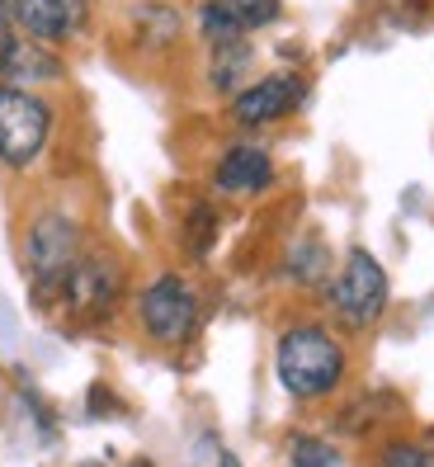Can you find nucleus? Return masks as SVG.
<instances>
[{"instance_id": "1", "label": "nucleus", "mask_w": 434, "mask_h": 467, "mask_svg": "<svg viewBox=\"0 0 434 467\" xmlns=\"http://www.w3.org/2000/svg\"><path fill=\"white\" fill-rule=\"evenodd\" d=\"M349 359H345V345L326 331L321 321H297L279 336L274 349V373H279V388L297 401H316V397H331L340 388Z\"/></svg>"}, {"instance_id": "2", "label": "nucleus", "mask_w": 434, "mask_h": 467, "mask_svg": "<svg viewBox=\"0 0 434 467\" xmlns=\"http://www.w3.org/2000/svg\"><path fill=\"white\" fill-rule=\"evenodd\" d=\"M80 255H86V227L62 208L34 213L19 232V265L29 274L34 293H57Z\"/></svg>"}, {"instance_id": "3", "label": "nucleus", "mask_w": 434, "mask_h": 467, "mask_svg": "<svg viewBox=\"0 0 434 467\" xmlns=\"http://www.w3.org/2000/svg\"><path fill=\"white\" fill-rule=\"evenodd\" d=\"M52 128H57V109L43 90L0 80V166L34 171L52 147Z\"/></svg>"}, {"instance_id": "4", "label": "nucleus", "mask_w": 434, "mask_h": 467, "mask_svg": "<svg viewBox=\"0 0 434 467\" xmlns=\"http://www.w3.org/2000/svg\"><path fill=\"white\" fill-rule=\"evenodd\" d=\"M388 269L377 265L373 251L355 245V251L345 255V265L326 279V302H331V312L349 326V331H368V326L388 312Z\"/></svg>"}, {"instance_id": "5", "label": "nucleus", "mask_w": 434, "mask_h": 467, "mask_svg": "<svg viewBox=\"0 0 434 467\" xmlns=\"http://www.w3.org/2000/svg\"><path fill=\"white\" fill-rule=\"evenodd\" d=\"M138 321L156 345H184L199 331V288L166 269L138 293Z\"/></svg>"}, {"instance_id": "6", "label": "nucleus", "mask_w": 434, "mask_h": 467, "mask_svg": "<svg viewBox=\"0 0 434 467\" xmlns=\"http://www.w3.org/2000/svg\"><path fill=\"white\" fill-rule=\"evenodd\" d=\"M128 293V274H123V260L108 255V251H90L76 260V269L67 274V284L57 288V297L67 302V312L76 321H104L108 312L123 302Z\"/></svg>"}, {"instance_id": "7", "label": "nucleus", "mask_w": 434, "mask_h": 467, "mask_svg": "<svg viewBox=\"0 0 434 467\" xmlns=\"http://www.w3.org/2000/svg\"><path fill=\"white\" fill-rule=\"evenodd\" d=\"M312 86H307V76H297V71H269L260 80H246L232 99H227V114L236 128H274L284 119H293L297 109L307 104Z\"/></svg>"}, {"instance_id": "8", "label": "nucleus", "mask_w": 434, "mask_h": 467, "mask_svg": "<svg viewBox=\"0 0 434 467\" xmlns=\"http://www.w3.org/2000/svg\"><path fill=\"white\" fill-rule=\"evenodd\" d=\"M15 29L47 47H67L90 29V0H15Z\"/></svg>"}, {"instance_id": "9", "label": "nucleus", "mask_w": 434, "mask_h": 467, "mask_svg": "<svg viewBox=\"0 0 434 467\" xmlns=\"http://www.w3.org/2000/svg\"><path fill=\"white\" fill-rule=\"evenodd\" d=\"M212 189L222 199H255L274 184V156L260 142H232L222 156L212 161Z\"/></svg>"}, {"instance_id": "10", "label": "nucleus", "mask_w": 434, "mask_h": 467, "mask_svg": "<svg viewBox=\"0 0 434 467\" xmlns=\"http://www.w3.org/2000/svg\"><path fill=\"white\" fill-rule=\"evenodd\" d=\"M0 80H5V86H24V90L57 86V80H67L62 47H47L38 38L15 34L5 47H0Z\"/></svg>"}, {"instance_id": "11", "label": "nucleus", "mask_w": 434, "mask_h": 467, "mask_svg": "<svg viewBox=\"0 0 434 467\" xmlns=\"http://www.w3.org/2000/svg\"><path fill=\"white\" fill-rule=\"evenodd\" d=\"M255 67V47L251 38H232V43H212L208 47V86L212 95H236L241 86H246V76Z\"/></svg>"}, {"instance_id": "12", "label": "nucleus", "mask_w": 434, "mask_h": 467, "mask_svg": "<svg viewBox=\"0 0 434 467\" xmlns=\"http://www.w3.org/2000/svg\"><path fill=\"white\" fill-rule=\"evenodd\" d=\"M132 38L147 52H166L184 38V19H180L175 5H166V0H147V5H138V15H132Z\"/></svg>"}, {"instance_id": "13", "label": "nucleus", "mask_w": 434, "mask_h": 467, "mask_svg": "<svg viewBox=\"0 0 434 467\" xmlns=\"http://www.w3.org/2000/svg\"><path fill=\"white\" fill-rule=\"evenodd\" d=\"M284 274L303 288H326V279H331V251H326V241L321 236L293 241L284 255Z\"/></svg>"}, {"instance_id": "14", "label": "nucleus", "mask_w": 434, "mask_h": 467, "mask_svg": "<svg viewBox=\"0 0 434 467\" xmlns=\"http://www.w3.org/2000/svg\"><path fill=\"white\" fill-rule=\"evenodd\" d=\"M217 236V208L212 203H194L189 208V223H184V245H189V255L203 260L208 255V245Z\"/></svg>"}, {"instance_id": "15", "label": "nucleus", "mask_w": 434, "mask_h": 467, "mask_svg": "<svg viewBox=\"0 0 434 467\" xmlns=\"http://www.w3.org/2000/svg\"><path fill=\"white\" fill-rule=\"evenodd\" d=\"M227 10L236 15V24H241V34H255V29H269L279 15H284V0H227Z\"/></svg>"}, {"instance_id": "16", "label": "nucleus", "mask_w": 434, "mask_h": 467, "mask_svg": "<svg viewBox=\"0 0 434 467\" xmlns=\"http://www.w3.org/2000/svg\"><path fill=\"white\" fill-rule=\"evenodd\" d=\"M293 467H340V453L321 439H293Z\"/></svg>"}, {"instance_id": "17", "label": "nucleus", "mask_w": 434, "mask_h": 467, "mask_svg": "<svg viewBox=\"0 0 434 467\" xmlns=\"http://www.w3.org/2000/svg\"><path fill=\"white\" fill-rule=\"evenodd\" d=\"M377 467H434V458H429L420 444H406V439H397V444H388V449H383Z\"/></svg>"}, {"instance_id": "18", "label": "nucleus", "mask_w": 434, "mask_h": 467, "mask_svg": "<svg viewBox=\"0 0 434 467\" xmlns=\"http://www.w3.org/2000/svg\"><path fill=\"white\" fill-rule=\"evenodd\" d=\"M15 34H19L15 29V0H0V47H5Z\"/></svg>"}, {"instance_id": "19", "label": "nucleus", "mask_w": 434, "mask_h": 467, "mask_svg": "<svg viewBox=\"0 0 434 467\" xmlns=\"http://www.w3.org/2000/svg\"><path fill=\"white\" fill-rule=\"evenodd\" d=\"M222 467H241V462H236V458H232V453H222Z\"/></svg>"}, {"instance_id": "20", "label": "nucleus", "mask_w": 434, "mask_h": 467, "mask_svg": "<svg viewBox=\"0 0 434 467\" xmlns=\"http://www.w3.org/2000/svg\"><path fill=\"white\" fill-rule=\"evenodd\" d=\"M128 467H151V462H147V458H138V462H128Z\"/></svg>"}, {"instance_id": "21", "label": "nucleus", "mask_w": 434, "mask_h": 467, "mask_svg": "<svg viewBox=\"0 0 434 467\" xmlns=\"http://www.w3.org/2000/svg\"><path fill=\"white\" fill-rule=\"evenodd\" d=\"M76 467H104V462H76Z\"/></svg>"}]
</instances>
